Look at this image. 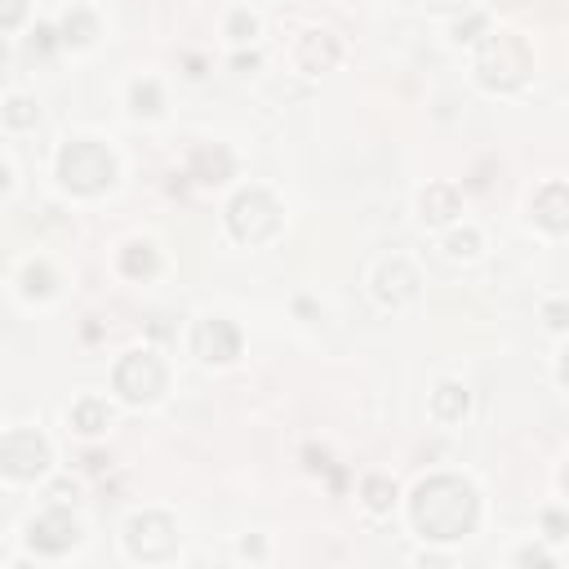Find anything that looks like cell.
<instances>
[{
    "label": "cell",
    "mask_w": 569,
    "mask_h": 569,
    "mask_svg": "<svg viewBox=\"0 0 569 569\" xmlns=\"http://www.w3.org/2000/svg\"><path fill=\"white\" fill-rule=\"evenodd\" d=\"M521 569H556V565H552V556H547V552L525 547V552H521Z\"/></svg>",
    "instance_id": "obj_26"
},
{
    "label": "cell",
    "mask_w": 569,
    "mask_h": 569,
    "mask_svg": "<svg viewBox=\"0 0 569 569\" xmlns=\"http://www.w3.org/2000/svg\"><path fill=\"white\" fill-rule=\"evenodd\" d=\"M76 538H81V525H76L72 516L63 512V507H54V512L36 516V525H32V534H27V543H32L36 552L58 556V552H67V547H76Z\"/></svg>",
    "instance_id": "obj_9"
},
{
    "label": "cell",
    "mask_w": 569,
    "mask_h": 569,
    "mask_svg": "<svg viewBox=\"0 0 569 569\" xmlns=\"http://www.w3.org/2000/svg\"><path fill=\"white\" fill-rule=\"evenodd\" d=\"M418 569H454V565L441 561V556H423V561H418Z\"/></svg>",
    "instance_id": "obj_29"
},
{
    "label": "cell",
    "mask_w": 569,
    "mask_h": 569,
    "mask_svg": "<svg viewBox=\"0 0 569 569\" xmlns=\"http://www.w3.org/2000/svg\"><path fill=\"white\" fill-rule=\"evenodd\" d=\"M432 409H436V418H445V423H458V418L467 414V387L463 383H441L432 396Z\"/></svg>",
    "instance_id": "obj_16"
},
{
    "label": "cell",
    "mask_w": 569,
    "mask_h": 569,
    "mask_svg": "<svg viewBox=\"0 0 569 569\" xmlns=\"http://www.w3.org/2000/svg\"><path fill=\"white\" fill-rule=\"evenodd\" d=\"M5 125H14V129H27V125H36V103H27V98H5Z\"/></svg>",
    "instance_id": "obj_22"
},
{
    "label": "cell",
    "mask_w": 569,
    "mask_h": 569,
    "mask_svg": "<svg viewBox=\"0 0 569 569\" xmlns=\"http://www.w3.org/2000/svg\"><path fill=\"white\" fill-rule=\"evenodd\" d=\"M374 294H378V303H383V307H401V303H409V298L418 294V272L405 263V258H392V263L378 267Z\"/></svg>",
    "instance_id": "obj_10"
},
{
    "label": "cell",
    "mask_w": 569,
    "mask_h": 569,
    "mask_svg": "<svg viewBox=\"0 0 569 569\" xmlns=\"http://www.w3.org/2000/svg\"><path fill=\"white\" fill-rule=\"evenodd\" d=\"M241 552H245V556H263V543H258V538H245Z\"/></svg>",
    "instance_id": "obj_30"
},
{
    "label": "cell",
    "mask_w": 569,
    "mask_h": 569,
    "mask_svg": "<svg viewBox=\"0 0 569 569\" xmlns=\"http://www.w3.org/2000/svg\"><path fill=\"white\" fill-rule=\"evenodd\" d=\"M529 214L543 232H569V183H547L543 192L529 201Z\"/></svg>",
    "instance_id": "obj_11"
},
{
    "label": "cell",
    "mask_w": 569,
    "mask_h": 569,
    "mask_svg": "<svg viewBox=\"0 0 569 569\" xmlns=\"http://www.w3.org/2000/svg\"><path fill=\"white\" fill-rule=\"evenodd\" d=\"M192 347H196V356H201V361L227 365V361H236V356H241V334H236L232 321H218V316H209V321L196 325Z\"/></svg>",
    "instance_id": "obj_8"
},
{
    "label": "cell",
    "mask_w": 569,
    "mask_h": 569,
    "mask_svg": "<svg viewBox=\"0 0 569 569\" xmlns=\"http://www.w3.org/2000/svg\"><path fill=\"white\" fill-rule=\"evenodd\" d=\"M361 494H365V507H369V512H387V507L396 503V485L387 481V476H369Z\"/></svg>",
    "instance_id": "obj_20"
},
{
    "label": "cell",
    "mask_w": 569,
    "mask_h": 569,
    "mask_svg": "<svg viewBox=\"0 0 569 569\" xmlns=\"http://www.w3.org/2000/svg\"><path fill=\"white\" fill-rule=\"evenodd\" d=\"M561 378H565V387H569V347H565V356H561Z\"/></svg>",
    "instance_id": "obj_31"
},
{
    "label": "cell",
    "mask_w": 569,
    "mask_h": 569,
    "mask_svg": "<svg viewBox=\"0 0 569 569\" xmlns=\"http://www.w3.org/2000/svg\"><path fill=\"white\" fill-rule=\"evenodd\" d=\"M534 72V58H529V45L512 32H494L485 36L481 54H476V76L489 89H521Z\"/></svg>",
    "instance_id": "obj_3"
},
{
    "label": "cell",
    "mask_w": 569,
    "mask_h": 569,
    "mask_svg": "<svg viewBox=\"0 0 569 569\" xmlns=\"http://www.w3.org/2000/svg\"><path fill=\"white\" fill-rule=\"evenodd\" d=\"M187 174L196 178V183H205V187H218V183H227L232 178V152L227 147H196L192 152V161H187Z\"/></svg>",
    "instance_id": "obj_12"
},
{
    "label": "cell",
    "mask_w": 569,
    "mask_h": 569,
    "mask_svg": "<svg viewBox=\"0 0 569 569\" xmlns=\"http://www.w3.org/2000/svg\"><path fill=\"white\" fill-rule=\"evenodd\" d=\"M98 36V23L89 9H67L63 14V41L67 45H89Z\"/></svg>",
    "instance_id": "obj_18"
},
{
    "label": "cell",
    "mask_w": 569,
    "mask_h": 569,
    "mask_svg": "<svg viewBox=\"0 0 569 569\" xmlns=\"http://www.w3.org/2000/svg\"><path fill=\"white\" fill-rule=\"evenodd\" d=\"M112 383L129 405H147L165 392V361L156 352H129V356H121V365H116Z\"/></svg>",
    "instance_id": "obj_5"
},
{
    "label": "cell",
    "mask_w": 569,
    "mask_h": 569,
    "mask_svg": "<svg viewBox=\"0 0 569 569\" xmlns=\"http://www.w3.org/2000/svg\"><path fill=\"white\" fill-rule=\"evenodd\" d=\"M58 178H63L67 192L76 196H98L116 183V161L103 143H89V138H76L58 152Z\"/></svg>",
    "instance_id": "obj_2"
},
{
    "label": "cell",
    "mask_w": 569,
    "mask_h": 569,
    "mask_svg": "<svg viewBox=\"0 0 569 569\" xmlns=\"http://www.w3.org/2000/svg\"><path fill=\"white\" fill-rule=\"evenodd\" d=\"M125 543L138 561H169L178 552V525L165 512H143L129 521Z\"/></svg>",
    "instance_id": "obj_6"
},
{
    "label": "cell",
    "mask_w": 569,
    "mask_h": 569,
    "mask_svg": "<svg viewBox=\"0 0 569 569\" xmlns=\"http://www.w3.org/2000/svg\"><path fill=\"white\" fill-rule=\"evenodd\" d=\"M156 267H161V258H156V249L147 241H129L121 249V272L129 281H147V276H156Z\"/></svg>",
    "instance_id": "obj_15"
},
{
    "label": "cell",
    "mask_w": 569,
    "mask_h": 569,
    "mask_svg": "<svg viewBox=\"0 0 569 569\" xmlns=\"http://www.w3.org/2000/svg\"><path fill=\"white\" fill-rule=\"evenodd\" d=\"M107 423H112V409H107L103 401H94V396L72 409V427H76V432H85V436L107 432Z\"/></svg>",
    "instance_id": "obj_17"
},
{
    "label": "cell",
    "mask_w": 569,
    "mask_h": 569,
    "mask_svg": "<svg viewBox=\"0 0 569 569\" xmlns=\"http://www.w3.org/2000/svg\"><path fill=\"white\" fill-rule=\"evenodd\" d=\"M0 467H5L9 481H36V476L49 467L45 436L41 432H27V427L9 432L5 441H0Z\"/></svg>",
    "instance_id": "obj_7"
},
{
    "label": "cell",
    "mask_w": 569,
    "mask_h": 569,
    "mask_svg": "<svg viewBox=\"0 0 569 569\" xmlns=\"http://www.w3.org/2000/svg\"><path fill=\"white\" fill-rule=\"evenodd\" d=\"M338 36L334 32H303V41H298V67L303 72H329V67L338 63Z\"/></svg>",
    "instance_id": "obj_13"
},
{
    "label": "cell",
    "mask_w": 569,
    "mask_h": 569,
    "mask_svg": "<svg viewBox=\"0 0 569 569\" xmlns=\"http://www.w3.org/2000/svg\"><path fill=\"white\" fill-rule=\"evenodd\" d=\"M32 49H36V54H49V49H54V27H36V32H32Z\"/></svg>",
    "instance_id": "obj_28"
},
{
    "label": "cell",
    "mask_w": 569,
    "mask_h": 569,
    "mask_svg": "<svg viewBox=\"0 0 569 569\" xmlns=\"http://www.w3.org/2000/svg\"><path fill=\"white\" fill-rule=\"evenodd\" d=\"M543 529H547V538H569V516L565 512H543Z\"/></svg>",
    "instance_id": "obj_25"
},
{
    "label": "cell",
    "mask_w": 569,
    "mask_h": 569,
    "mask_svg": "<svg viewBox=\"0 0 569 569\" xmlns=\"http://www.w3.org/2000/svg\"><path fill=\"white\" fill-rule=\"evenodd\" d=\"M418 209H423L427 223H449L458 214V192L449 183H432L423 192V201H418Z\"/></svg>",
    "instance_id": "obj_14"
},
{
    "label": "cell",
    "mask_w": 569,
    "mask_h": 569,
    "mask_svg": "<svg viewBox=\"0 0 569 569\" xmlns=\"http://www.w3.org/2000/svg\"><path fill=\"white\" fill-rule=\"evenodd\" d=\"M161 103L165 98H161V85L156 81H138L134 89H129V107H134L138 116H156L161 112Z\"/></svg>",
    "instance_id": "obj_19"
},
{
    "label": "cell",
    "mask_w": 569,
    "mask_h": 569,
    "mask_svg": "<svg viewBox=\"0 0 569 569\" xmlns=\"http://www.w3.org/2000/svg\"><path fill=\"white\" fill-rule=\"evenodd\" d=\"M445 249H449L454 258H472L476 249H481V236H476V232H454V236L445 241Z\"/></svg>",
    "instance_id": "obj_23"
},
{
    "label": "cell",
    "mask_w": 569,
    "mask_h": 569,
    "mask_svg": "<svg viewBox=\"0 0 569 569\" xmlns=\"http://www.w3.org/2000/svg\"><path fill=\"white\" fill-rule=\"evenodd\" d=\"M23 294L27 298H49V294H54V272H49L45 263H32L23 272Z\"/></svg>",
    "instance_id": "obj_21"
},
{
    "label": "cell",
    "mask_w": 569,
    "mask_h": 569,
    "mask_svg": "<svg viewBox=\"0 0 569 569\" xmlns=\"http://www.w3.org/2000/svg\"><path fill=\"white\" fill-rule=\"evenodd\" d=\"M565 489H569V467H565Z\"/></svg>",
    "instance_id": "obj_32"
},
{
    "label": "cell",
    "mask_w": 569,
    "mask_h": 569,
    "mask_svg": "<svg viewBox=\"0 0 569 569\" xmlns=\"http://www.w3.org/2000/svg\"><path fill=\"white\" fill-rule=\"evenodd\" d=\"M227 227H232L236 241L263 245L281 232V205H276L272 192H263V187H245V192H236L232 205H227Z\"/></svg>",
    "instance_id": "obj_4"
},
{
    "label": "cell",
    "mask_w": 569,
    "mask_h": 569,
    "mask_svg": "<svg viewBox=\"0 0 569 569\" xmlns=\"http://www.w3.org/2000/svg\"><path fill=\"white\" fill-rule=\"evenodd\" d=\"M409 516L414 529L432 543H454V538L472 534L476 516H481V498L463 476H432L414 489L409 498Z\"/></svg>",
    "instance_id": "obj_1"
},
{
    "label": "cell",
    "mask_w": 569,
    "mask_h": 569,
    "mask_svg": "<svg viewBox=\"0 0 569 569\" xmlns=\"http://www.w3.org/2000/svg\"><path fill=\"white\" fill-rule=\"evenodd\" d=\"M227 27H232V41H249V36L258 32L254 14H245V9H236V14H232V23H227Z\"/></svg>",
    "instance_id": "obj_24"
},
{
    "label": "cell",
    "mask_w": 569,
    "mask_h": 569,
    "mask_svg": "<svg viewBox=\"0 0 569 569\" xmlns=\"http://www.w3.org/2000/svg\"><path fill=\"white\" fill-rule=\"evenodd\" d=\"M543 316H547V325H552V329H565L569 325V307L565 303H547Z\"/></svg>",
    "instance_id": "obj_27"
}]
</instances>
